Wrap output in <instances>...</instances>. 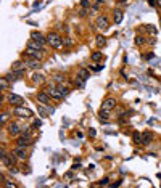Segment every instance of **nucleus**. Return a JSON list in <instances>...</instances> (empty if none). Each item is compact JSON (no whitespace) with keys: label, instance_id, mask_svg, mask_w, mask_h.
Here are the masks:
<instances>
[{"label":"nucleus","instance_id":"1","mask_svg":"<svg viewBox=\"0 0 161 188\" xmlns=\"http://www.w3.org/2000/svg\"><path fill=\"white\" fill-rule=\"evenodd\" d=\"M47 44H49L52 48L60 50L63 45H65V42H63V39L60 37V34H57V32H49V34H47Z\"/></svg>","mask_w":161,"mask_h":188},{"label":"nucleus","instance_id":"2","mask_svg":"<svg viewBox=\"0 0 161 188\" xmlns=\"http://www.w3.org/2000/svg\"><path fill=\"white\" fill-rule=\"evenodd\" d=\"M7 132H8L11 137H19V135H21V132H23V127H21V124H19V122L11 121V122H8V124H7Z\"/></svg>","mask_w":161,"mask_h":188},{"label":"nucleus","instance_id":"3","mask_svg":"<svg viewBox=\"0 0 161 188\" xmlns=\"http://www.w3.org/2000/svg\"><path fill=\"white\" fill-rule=\"evenodd\" d=\"M0 159H2V164L10 169V167H13L15 164H16V159H18V158H16V154H15V151H13V153H8V154L5 153L3 156H0Z\"/></svg>","mask_w":161,"mask_h":188},{"label":"nucleus","instance_id":"4","mask_svg":"<svg viewBox=\"0 0 161 188\" xmlns=\"http://www.w3.org/2000/svg\"><path fill=\"white\" fill-rule=\"evenodd\" d=\"M7 101H8V105H11V106H23V105H24V98L19 97V95H16V93H10L8 97H7Z\"/></svg>","mask_w":161,"mask_h":188},{"label":"nucleus","instance_id":"5","mask_svg":"<svg viewBox=\"0 0 161 188\" xmlns=\"http://www.w3.org/2000/svg\"><path fill=\"white\" fill-rule=\"evenodd\" d=\"M15 114L18 117H23V119H26V117H32V111L31 109H27L24 106H15Z\"/></svg>","mask_w":161,"mask_h":188},{"label":"nucleus","instance_id":"6","mask_svg":"<svg viewBox=\"0 0 161 188\" xmlns=\"http://www.w3.org/2000/svg\"><path fill=\"white\" fill-rule=\"evenodd\" d=\"M114 108H116V100L111 98V97H108V98L103 100V103H102V106H100V109H105V111H110V113H111Z\"/></svg>","mask_w":161,"mask_h":188},{"label":"nucleus","instance_id":"7","mask_svg":"<svg viewBox=\"0 0 161 188\" xmlns=\"http://www.w3.org/2000/svg\"><path fill=\"white\" fill-rule=\"evenodd\" d=\"M24 53L29 56V58H34V60H39V61H42L44 60V52L42 50H32V48H26V52Z\"/></svg>","mask_w":161,"mask_h":188},{"label":"nucleus","instance_id":"8","mask_svg":"<svg viewBox=\"0 0 161 188\" xmlns=\"http://www.w3.org/2000/svg\"><path fill=\"white\" fill-rule=\"evenodd\" d=\"M32 145V137H24V135H19L18 138H16V146H31Z\"/></svg>","mask_w":161,"mask_h":188},{"label":"nucleus","instance_id":"9","mask_svg":"<svg viewBox=\"0 0 161 188\" xmlns=\"http://www.w3.org/2000/svg\"><path fill=\"white\" fill-rule=\"evenodd\" d=\"M15 154H16V158H18L19 161H26L27 158H29V154H27L24 146H16L15 148Z\"/></svg>","mask_w":161,"mask_h":188},{"label":"nucleus","instance_id":"10","mask_svg":"<svg viewBox=\"0 0 161 188\" xmlns=\"http://www.w3.org/2000/svg\"><path fill=\"white\" fill-rule=\"evenodd\" d=\"M97 27H100L103 31H106L108 27H110V21H108V18L105 15H100L98 18H97Z\"/></svg>","mask_w":161,"mask_h":188},{"label":"nucleus","instance_id":"11","mask_svg":"<svg viewBox=\"0 0 161 188\" xmlns=\"http://www.w3.org/2000/svg\"><path fill=\"white\" fill-rule=\"evenodd\" d=\"M31 39L40 42V44H47V36L42 34V32H39V31H32L31 32Z\"/></svg>","mask_w":161,"mask_h":188},{"label":"nucleus","instance_id":"12","mask_svg":"<svg viewBox=\"0 0 161 188\" xmlns=\"http://www.w3.org/2000/svg\"><path fill=\"white\" fill-rule=\"evenodd\" d=\"M24 76V71H11L7 74V79H8L10 82H15V81H18V79H21V77Z\"/></svg>","mask_w":161,"mask_h":188},{"label":"nucleus","instance_id":"13","mask_svg":"<svg viewBox=\"0 0 161 188\" xmlns=\"http://www.w3.org/2000/svg\"><path fill=\"white\" fill-rule=\"evenodd\" d=\"M50 98H52V97H50L49 93H47V92H39V93H37V100H39L40 103H44V105H50Z\"/></svg>","mask_w":161,"mask_h":188},{"label":"nucleus","instance_id":"14","mask_svg":"<svg viewBox=\"0 0 161 188\" xmlns=\"http://www.w3.org/2000/svg\"><path fill=\"white\" fill-rule=\"evenodd\" d=\"M45 92H47V93H49L52 98H55V100H61V98H63V95L60 93L58 90H57V87H49V89L45 90Z\"/></svg>","mask_w":161,"mask_h":188},{"label":"nucleus","instance_id":"15","mask_svg":"<svg viewBox=\"0 0 161 188\" xmlns=\"http://www.w3.org/2000/svg\"><path fill=\"white\" fill-rule=\"evenodd\" d=\"M27 48L42 50V52H44V44H40V42H37V40H34V39H31V40H27Z\"/></svg>","mask_w":161,"mask_h":188},{"label":"nucleus","instance_id":"16","mask_svg":"<svg viewBox=\"0 0 161 188\" xmlns=\"http://www.w3.org/2000/svg\"><path fill=\"white\" fill-rule=\"evenodd\" d=\"M77 77H80L84 82H87V79L90 77L89 69H85V68H80V69H77Z\"/></svg>","mask_w":161,"mask_h":188},{"label":"nucleus","instance_id":"17","mask_svg":"<svg viewBox=\"0 0 161 188\" xmlns=\"http://www.w3.org/2000/svg\"><path fill=\"white\" fill-rule=\"evenodd\" d=\"M26 61H15L11 64V71H24V68H26Z\"/></svg>","mask_w":161,"mask_h":188},{"label":"nucleus","instance_id":"18","mask_svg":"<svg viewBox=\"0 0 161 188\" xmlns=\"http://www.w3.org/2000/svg\"><path fill=\"white\" fill-rule=\"evenodd\" d=\"M152 140H153V134L152 132H143L142 134V145H148V143H152Z\"/></svg>","mask_w":161,"mask_h":188},{"label":"nucleus","instance_id":"19","mask_svg":"<svg viewBox=\"0 0 161 188\" xmlns=\"http://www.w3.org/2000/svg\"><path fill=\"white\" fill-rule=\"evenodd\" d=\"M26 64H27V68H32V69H39L40 68V61L39 60H34V58H27Z\"/></svg>","mask_w":161,"mask_h":188},{"label":"nucleus","instance_id":"20","mask_svg":"<svg viewBox=\"0 0 161 188\" xmlns=\"http://www.w3.org/2000/svg\"><path fill=\"white\" fill-rule=\"evenodd\" d=\"M122 16H124V13H122V11H121V10H114V11H113V19H114V23H116V24H119L121 21H122Z\"/></svg>","mask_w":161,"mask_h":188},{"label":"nucleus","instance_id":"21","mask_svg":"<svg viewBox=\"0 0 161 188\" xmlns=\"http://www.w3.org/2000/svg\"><path fill=\"white\" fill-rule=\"evenodd\" d=\"M132 142H134L135 145H142V134H140L139 130H134L132 132Z\"/></svg>","mask_w":161,"mask_h":188},{"label":"nucleus","instance_id":"22","mask_svg":"<svg viewBox=\"0 0 161 188\" xmlns=\"http://www.w3.org/2000/svg\"><path fill=\"white\" fill-rule=\"evenodd\" d=\"M98 119H102L103 122H108V121H110V111L100 109V111H98Z\"/></svg>","mask_w":161,"mask_h":188},{"label":"nucleus","instance_id":"23","mask_svg":"<svg viewBox=\"0 0 161 188\" xmlns=\"http://www.w3.org/2000/svg\"><path fill=\"white\" fill-rule=\"evenodd\" d=\"M32 82H36V84H40V82H44L45 81V77L42 76V74H36V72H34V74H32Z\"/></svg>","mask_w":161,"mask_h":188},{"label":"nucleus","instance_id":"24","mask_svg":"<svg viewBox=\"0 0 161 188\" xmlns=\"http://www.w3.org/2000/svg\"><path fill=\"white\" fill-rule=\"evenodd\" d=\"M103 60V55L100 53V52H94V53H92V61L94 63H100Z\"/></svg>","mask_w":161,"mask_h":188},{"label":"nucleus","instance_id":"25","mask_svg":"<svg viewBox=\"0 0 161 188\" xmlns=\"http://www.w3.org/2000/svg\"><path fill=\"white\" fill-rule=\"evenodd\" d=\"M57 90H58V92L63 95V97H66V95L69 93V89H66L65 85H57Z\"/></svg>","mask_w":161,"mask_h":188},{"label":"nucleus","instance_id":"26","mask_svg":"<svg viewBox=\"0 0 161 188\" xmlns=\"http://www.w3.org/2000/svg\"><path fill=\"white\" fill-rule=\"evenodd\" d=\"M95 40H97V45H98V47H103V45L106 44V39H105L103 36H97Z\"/></svg>","mask_w":161,"mask_h":188},{"label":"nucleus","instance_id":"27","mask_svg":"<svg viewBox=\"0 0 161 188\" xmlns=\"http://www.w3.org/2000/svg\"><path fill=\"white\" fill-rule=\"evenodd\" d=\"M134 44L139 45V47H140V45H143V44H145V37H143V36H137V37H135V40H134Z\"/></svg>","mask_w":161,"mask_h":188},{"label":"nucleus","instance_id":"28","mask_svg":"<svg viewBox=\"0 0 161 188\" xmlns=\"http://www.w3.org/2000/svg\"><path fill=\"white\" fill-rule=\"evenodd\" d=\"M8 79H7V77H3V79H2V87H0V89H2V92H5V90L8 89L10 85H8Z\"/></svg>","mask_w":161,"mask_h":188},{"label":"nucleus","instance_id":"29","mask_svg":"<svg viewBox=\"0 0 161 188\" xmlns=\"http://www.w3.org/2000/svg\"><path fill=\"white\" fill-rule=\"evenodd\" d=\"M37 111H39L40 117H47V116H49V109L45 111V109H44V108H42V106H37Z\"/></svg>","mask_w":161,"mask_h":188},{"label":"nucleus","instance_id":"30","mask_svg":"<svg viewBox=\"0 0 161 188\" xmlns=\"http://www.w3.org/2000/svg\"><path fill=\"white\" fill-rule=\"evenodd\" d=\"M103 69V66H100L98 63H95V64H92L90 66V71H94V72H100Z\"/></svg>","mask_w":161,"mask_h":188},{"label":"nucleus","instance_id":"31","mask_svg":"<svg viewBox=\"0 0 161 188\" xmlns=\"http://www.w3.org/2000/svg\"><path fill=\"white\" fill-rule=\"evenodd\" d=\"M21 135H24V137H32V130H31V127H26V129H23Z\"/></svg>","mask_w":161,"mask_h":188},{"label":"nucleus","instance_id":"32","mask_svg":"<svg viewBox=\"0 0 161 188\" xmlns=\"http://www.w3.org/2000/svg\"><path fill=\"white\" fill-rule=\"evenodd\" d=\"M80 7H82V8H87V10H89L90 7H92V3H90V0H80Z\"/></svg>","mask_w":161,"mask_h":188},{"label":"nucleus","instance_id":"33","mask_svg":"<svg viewBox=\"0 0 161 188\" xmlns=\"http://www.w3.org/2000/svg\"><path fill=\"white\" fill-rule=\"evenodd\" d=\"M87 134H89L90 138H95V137H97V130H95L94 127H90V129L87 130Z\"/></svg>","mask_w":161,"mask_h":188},{"label":"nucleus","instance_id":"34","mask_svg":"<svg viewBox=\"0 0 161 188\" xmlns=\"http://www.w3.org/2000/svg\"><path fill=\"white\" fill-rule=\"evenodd\" d=\"M145 27H147V31L150 32V34H153V36L156 34V27L153 26V24H148V26H145Z\"/></svg>","mask_w":161,"mask_h":188},{"label":"nucleus","instance_id":"35","mask_svg":"<svg viewBox=\"0 0 161 188\" xmlns=\"http://www.w3.org/2000/svg\"><path fill=\"white\" fill-rule=\"evenodd\" d=\"M74 82H76V85H77V87H79V89H82V87H84V81H82L80 77H77V76H76V79H74Z\"/></svg>","mask_w":161,"mask_h":188},{"label":"nucleus","instance_id":"36","mask_svg":"<svg viewBox=\"0 0 161 188\" xmlns=\"http://www.w3.org/2000/svg\"><path fill=\"white\" fill-rule=\"evenodd\" d=\"M119 124H121V125H124V124H129V119H127V117H126V116H121V117H119Z\"/></svg>","mask_w":161,"mask_h":188},{"label":"nucleus","instance_id":"37","mask_svg":"<svg viewBox=\"0 0 161 188\" xmlns=\"http://www.w3.org/2000/svg\"><path fill=\"white\" fill-rule=\"evenodd\" d=\"M63 42H65V45H66V47H73V40L69 39V37H66Z\"/></svg>","mask_w":161,"mask_h":188},{"label":"nucleus","instance_id":"38","mask_svg":"<svg viewBox=\"0 0 161 188\" xmlns=\"http://www.w3.org/2000/svg\"><path fill=\"white\" fill-rule=\"evenodd\" d=\"M79 16H80V18L87 16V8H82V10H80V11H79Z\"/></svg>","mask_w":161,"mask_h":188},{"label":"nucleus","instance_id":"39","mask_svg":"<svg viewBox=\"0 0 161 188\" xmlns=\"http://www.w3.org/2000/svg\"><path fill=\"white\" fill-rule=\"evenodd\" d=\"M7 117H8V114H7V113H2V124H7Z\"/></svg>","mask_w":161,"mask_h":188},{"label":"nucleus","instance_id":"40","mask_svg":"<svg viewBox=\"0 0 161 188\" xmlns=\"http://www.w3.org/2000/svg\"><path fill=\"white\" fill-rule=\"evenodd\" d=\"M55 81H57V82H63V81H65V77L60 76V74H55Z\"/></svg>","mask_w":161,"mask_h":188},{"label":"nucleus","instance_id":"41","mask_svg":"<svg viewBox=\"0 0 161 188\" xmlns=\"http://www.w3.org/2000/svg\"><path fill=\"white\" fill-rule=\"evenodd\" d=\"M108 182H110V179H108V177H105V179L100 182V185H102V187H105V185H108Z\"/></svg>","mask_w":161,"mask_h":188},{"label":"nucleus","instance_id":"42","mask_svg":"<svg viewBox=\"0 0 161 188\" xmlns=\"http://www.w3.org/2000/svg\"><path fill=\"white\" fill-rule=\"evenodd\" d=\"M40 125H42V122H40L39 119H36V121L32 122V127H40Z\"/></svg>","mask_w":161,"mask_h":188},{"label":"nucleus","instance_id":"43","mask_svg":"<svg viewBox=\"0 0 161 188\" xmlns=\"http://www.w3.org/2000/svg\"><path fill=\"white\" fill-rule=\"evenodd\" d=\"M3 187H11V188H15V187H16V183H13V182H10V180H8V183H3Z\"/></svg>","mask_w":161,"mask_h":188},{"label":"nucleus","instance_id":"44","mask_svg":"<svg viewBox=\"0 0 161 188\" xmlns=\"http://www.w3.org/2000/svg\"><path fill=\"white\" fill-rule=\"evenodd\" d=\"M153 56H155L153 53H145V55H143V58H145V60H150V58H153Z\"/></svg>","mask_w":161,"mask_h":188},{"label":"nucleus","instance_id":"45","mask_svg":"<svg viewBox=\"0 0 161 188\" xmlns=\"http://www.w3.org/2000/svg\"><path fill=\"white\" fill-rule=\"evenodd\" d=\"M148 5L150 7H156V0H148Z\"/></svg>","mask_w":161,"mask_h":188},{"label":"nucleus","instance_id":"46","mask_svg":"<svg viewBox=\"0 0 161 188\" xmlns=\"http://www.w3.org/2000/svg\"><path fill=\"white\" fill-rule=\"evenodd\" d=\"M121 185V180H118V182H114V183H111V187H119Z\"/></svg>","mask_w":161,"mask_h":188},{"label":"nucleus","instance_id":"47","mask_svg":"<svg viewBox=\"0 0 161 188\" xmlns=\"http://www.w3.org/2000/svg\"><path fill=\"white\" fill-rule=\"evenodd\" d=\"M156 7H158V8H161V0H156Z\"/></svg>","mask_w":161,"mask_h":188},{"label":"nucleus","instance_id":"48","mask_svg":"<svg viewBox=\"0 0 161 188\" xmlns=\"http://www.w3.org/2000/svg\"><path fill=\"white\" fill-rule=\"evenodd\" d=\"M118 2H119L121 5H124V3H126V0H118Z\"/></svg>","mask_w":161,"mask_h":188}]
</instances>
